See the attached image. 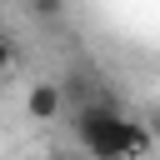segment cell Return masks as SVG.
<instances>
[{
    "label": "cell",
    "mask_w": 160,
    "mask_h": 160,
    "mask_svg": "<svg viewBox=\"0 0 160 160\" xmlns=\"http://www.w3.org/2000/svg\"><path fill=\"white\" fill-rule=\"evenodd\" d=\"M145 125H150V135H155V140H160V105H155V115H150V120H145Z\"/></svg>",
    "instance_id": "8992f818"
},
{
    "label": "cell",
    "mask_w": 160,
    "mask_h": 160,
    "mask_svg": "<svg viewBox=\"0 0 160 160\" xmlns=\"http://www.w3.org/2000/svg\"><path fill=\"white\" fill-rule=\"evenodd\" d=\"M150 150H155L150 125H145V120H130V125H125V160H145Z\"/></svg>",
    "instance_id": "3957f363"
},
{
    "label": "cell",
    "mask_w": 160,
    "mask_h": 160,
    "mask_svg": "<svg viewBox=\"0 0 160 160\" xmlns=\"http://www.w3.org/2000/svg\"><path fill=\"white\" fill-rule=\"evenodd\" d=\"M70 125H75V140L95 160H125V125H130V115H120L110 100H80Z\"/></svg>",
    "instance_id": "6da1fadb"
},
{
    "label": "cell",
    "mask_w": 160,
    "mask_h": 160,
    "mask_svg": "<svg viewBox=\"0 0 160 160\" xmlns=\"http://www.w3.org/2000/svg\"><path fill=\"white\" fill-rule=\"evenodd\" d=\"M10 60H15V45H10V35H5V30H0V70H5V65H10Z\"/></svg>",
    "instance_id": "5b68a950"
},
{
    "label": "cell",
    "mask_w": 160,
    "mask_h": 160,
    "mask_svg": "<svg viewBox=\"0 0 160 160\" xmlns=\"http://www.w3.org/2000/svg\"><path fill=\"white\" fill-rule=\"evenodd\" d=\"M60 105H65V95H60V85H55V80H40V85H30V95H25V110H30V120H55V115H60Z\"/></svg>",
    "instance_id": "7a4b0ae2"
},
{
    "label": "cell",
    "mask_w": 160,
    "mask_h": 160,
    "mask_svg": "<svg viewBox=\"0 0 160 160\" xmlns=\"http://www.w3.org/2000/svg\"><path fill=\"white\" fill-rule=\"evenodd\" d=\"M30 15H35V20H55V15H60V5H55V0H35V5H30Z\"/></svg>",
    "instance_id": "277c9868"
}]
</instances>
